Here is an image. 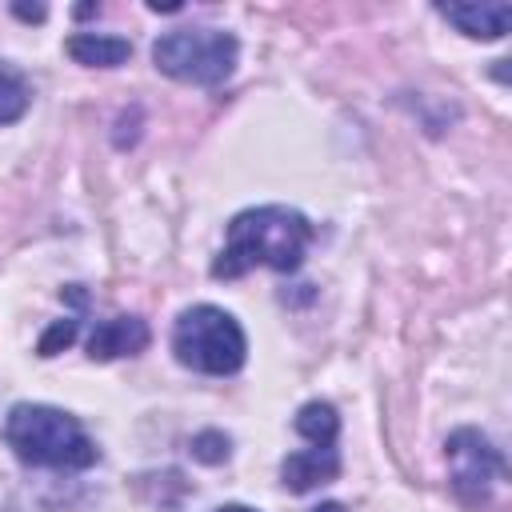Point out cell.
<instances>
[{"mask_svg": "<svg viewBox=\"0 0 512 512\" xmlns=\"http://www.w3.org/2000/svg\"><path fill=\"white\" fill-rule=\"evenodd\" d=\"M340 476V452L336 448H300V452H288L284 464H280V480L288 492H312L328 480Z\"/></svg>", "mask_w": 512, "mask_h": 512, "instance_id": "52a82bcc", "label": "cell"}, {"mask_svg": "<svg viewBox=\"0 0 512 512\" xmlns=\"http://www.w3.org/2000/svg\"><path fill=\"white\" fill-rule=\"evenodd\" d=\"M296 432L316 444V448H336V436H340V416L328 400H308L300 412H296Z\"/></svg>", "mask_w": 512, "mask_h": 512, "instance_id": "30bf717a", "label": "cell"}, {"mask_svg": "<svg viewBox=\"0 0 512 512\" xmlns=\"http://www.w3.org/2000/svg\"><path fill=\"white\" fill-rule=\"evenodd\" d=\"M216 512H256V508H244V504H224V508H216Z\"/></svg>", "mask_w": 512, "mask_h": 512, "instance_id": "2e32d148", "label": "cell"}, {"mask_svg": "<svg viewBox=\"0 0 512 512\" xmlns=\"http://www.w3.org/2000/svg\"><path fill=\"white\" fill-rule=\"evenodd\" d=\"M172 352L200 376H232L244 368L248 340L232 312L216 304H192L172 324Z\"/></svg>", "mask_w": 512, "mask_h": 512, "instance_id": "3957f363", "label": "cell"}, {"mask_svg": "<svg viewBox=\"0 0 512 512\" xmlns=\"http://www.w3.org/2000/svg\"><path fill=\"white\" fill-rule=\"evenodd\" d=\"M444 456H448V472H452V492L468 508L488 504L492 484L504 476V456L492 448V440L476 428H456L444 440Z\"/></svg>", "mask_w": 512, "mask_h": 512, "instance_id": "5b68a950", "label": "cell"}, {"mask_svg": "<svg viewBox=\"0 0 512 512\" xmlns=\"http://www.w3.org/2000/svg\"><path fill=\"white\" fill-rule=\"evenodd\" d=\"M228 452H232V440H228L224 432H216V428L192 436V456H196L200 464H224Z\"/></svg>", "mask_w": 512, "mask_h": 512, "instance_id": "7c38bea8", "label": "cell"}, {"mask_svg": "<svg viewBox=\"0 0 512 512\" xmlns=\"http://www.w3.org/2000/svg\"><path fill=\"white\" fill-rule=\"evenodd\" d=\"M236 56H240V44L224 28H176L152 44V60L164 76L180 84H200V88L224 84L236 72Z\"/></svg>", "mask_w": 512, "mask_h": 512, "instance_id": "277c9868", "label": "cell"}, {"mask_svg": "<svg viewBox=\"0 0 512 512\" xmlns=\"http://www.w3.org/2000/svg\"><path fill=\"white\" fill-rule=\"evenodd\" d=\"M152 340L148 324L140 316H112V320H100L88 336V356L92 360H120V356H136L144 352Z\"/></svg>", "mask_w": 512, "mask_h": 512, "instance_id": "8992f818", "label": "cell"}, {"mask_svg": "<svg viewBox=\"0 0 512 512\" xmlns=\"http://www.w3.org/2000/svg\"><path fill=\"white\" fill-rule=\"evenodd\" d=\"M436 12L456 24L472 40H500L512 24V4L500 0H480V4H436Z\"/></svg>", "mask_w": 512, "mask_h": 512, "instance_id": "ba28073f", "label": "cell"}, {"mask_svg": "<svg viewBox=\"0 0 512 512\" xmlns=\"http://www.w3.org/2000/svg\"><path fill=\"white\" fill-rule=\"evenodd\" d=\"M32 104V88L24 80V72H16L12 64L0 60V124H12L28 112Z\"/></svg>", "mask_w": 512, "mask_h": 512, "instance_id": "8fae6325", "label": "cell"}, {"mask_svg": "<svg viewBox=\"0 0 512 512\" xmlns=\"http://www.w3.org/2000/svg\"><path fill=\"white\" fill-rule=\"evenodd\" d=\"M68 56L76 64H88V68H120L128 56H132V44L120 40V36H100V32H76L68 36Z\"/></svg>", "mask_w": 512, "mask_h": 512, "instance_id": "9c48e42d", "label": "cell"}, {"mask_svg": "<svg viewBox=\"0 0 512 512\" xmlns=\"http://www.w3.org/2000/svg\"><path fill=\"white\" fill-rule=\"evenodd\" d=\"M4 444L16 452V460L32 468H56V472H80L96 464V444L84 432V424L52 404H12L4 420Z\"/></svg>", "mask_w": 512, "mask_h": 512, "instance_id": "7a4b0ae2", "label": "cell"}, {"mask_svg": "<svg viewBox=\"0 0 512 512\" xmlns=\"http://www.w3.org/2000/svg\"><path fill=\"white\" fill-rule=\"evenodd\" d=\"M312 512H344V504H336V500H328V504H320V508H312Z\"/></svg>", "mask_w": 512, "mask_h": 512, "instance_id": "9a60e30c", "label": "cell"}, {"mask_svg": "<svg viewBox=\"0 0 512 512\" xmlns=\"http://www.w3.org/2000/svg\"><path fill=\"white\" fill-rule=\"evenodd\" d=\"M12 12H16L20 20H44V16H48L44 4H12Z\"/></svg>", "mask_w": 512, "mask_h": 512, "instance_id": "5bb4252c", "label": "cell"}, {"mask_svg": "<svg viewBox=\"0 0 512 512\" xmlns=\"http://www.w3.org/2000/svg\"><path fill=\"white\" fill-rule=\"evenodd\" d=\"M76 332H80V316H64V320H56V324L40 336L36 352H40V356H56V352H64V348L76 340Z\"/></svg>", "mask_w": 512, "mask_h": 512, "instance_id": "4fadbf2b", "label": "cell"}, {"mask_svg": "<svg viewBox=\"0 0 512 512\" xmlns=\"http://www.w3.org/2000/svg\"><path fill=\"white\" fill-rule=\"evenodd\" d=\"M312 224L296 208L284 204H264L232 216L228 240L220 256L212 260L216 280H240L252 268H276V272H296L308 256L312 244Z\"/></svg>", "mask_w": 512, "mask_h": 512, "instance_id": "6da1fadb", "label": "cell"}]
</instances>
